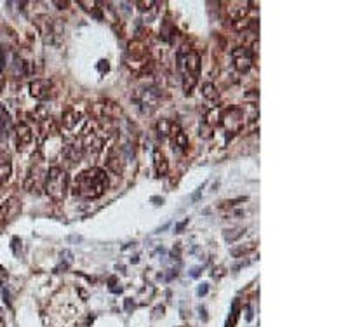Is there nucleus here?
Instances as JSON below:
<instances>
[{
    "mask_svg": "<svg viewBox=\"0 0 348 327\" xmlns=\"http://www.w3.org/2000/svg\"><path fill=\"white\" fill-rule=\"evenodd\" d=\"M108 188V178L105 174L103 169L100 167H91L87 171L80 172L77 178H75L73 183V195L82 198H97L101 197Z\"/></svg>",
    "mask_w": 348,
    "mask_h": 327,
    "instance_id": "f257e3e1",
    "label": "nucleus"
},
{
    "mask_svg": "<svg viewBox=\"0 0 348 327\" xmlns=\"http://www.w3.org/2000/svg\"><path fill=\"white\" fill-rule=\"evenodd\" d=\"M79 4H80V6H86V7H84L86 11H92V9H94V6H96V2H79Z\"/></svg>",
    "mask_w": 348,
    "mask_h": 327,
    "instance_id": "412c9836",
    "label": "nucleus"
},
{
    "mask_svg": "<svg viewBox=\"0 0 348 327\" xmlns=\"http://www.w3.org/2000/svg\"><path fill=\"white\" fill-rule=\"evenodd\" d=\"M139 9L145 11V9H150V6H155V2H152V0H148V2H138Z\"/></svg>",
    "mask_w": 348,
    "mask_h": 327,
    "instance_id": "aec40b11",
    "label": "nucleus"
},
{
    "mask_svg": "<svg viewBox=\"0 0 348 327\" xmlns=\"http://www.w3.org/2000/svg\"><path fill=\"white\" fill-rule=\"evenodd\" d=\"M11 172H12V164H11L9 155L0 154V183L9 180Z\"/></svg>",
    "mask_w": 348,
    "mask_h": 327,
    "instance_id": "ddd939ff",
    "label": "nucleus"
},
{
    "mask_svg": "<svg viewBox=\"0 0 348 327\" xmlns=\"http://www.w3.org/2000/svg\"><path fill=\"white\" fill-rule=\"evenodd\" d=\"M247 6H249V2H230L228 4V16H230L233 21L244 19L249 11Z\"/></svg>",
    "mask_w": 348,
    "mask_h": 327,
    "instance_id": "1a4fd4ad",
    "label": "nucleus"
},
{
    "mask_svg": "<svg viewBox=\"0 0 348 327\" xmlns=\"http://www.w3.org/2000/svg\"><path fill=\"white\" fill-rule=\"evenodd\" d=\"M213 131H214V127H211V125H207V124H201V127H198V136L204 139H211L213 138Z\"/></svg>",
    "mask_w": 348,
    "mask_h": 327,
    "instance_id": "a211bd4d",
    "label": "nucleus"
},
{
    "mask_svg": "<svg viewBox=\"0 0 348 327\" xmlns=\"http://www.w3.org/2000/svg\"><path fill=\"white\" fill-rule=\"evenodd\" d=\"M253 51L245 45H239L232 51V61H233V68H235L239 73H245V71L251 70L253 66Z\"/></svg>",
    "mask_w": 348,
    "mask_h": 327,
    "instance_id": "20e7f679",
    "label": "nucleus"
},
{
    "mask_svg": "<svg viewBox=\"0 0 348 327\" xmlns=\"http://www.w3.org/2000/svg\"><path fill=\"white\" fill-rule=\"evenodd\" d=\"M202 96L206 97V99H209V101H216V99H218V89H216L214 84L206 82L202 86Z\"/></svg>",
    "mask_w": 348,
    "mask_h": 327,
    "instance_id": "2eb2a0df",
    "label": "nucleus"
},
{
    "mask_svg": "<svg viewBox=\"0 0 348 327\" xmlns=\"http://www.w3.org/2000/svg\"><path fill=\"white\" fill-rule=\"evenodd\" d=\"M154 165H155V171H157V176H165L169 171V162L167 159L164 157V154L160 150H155L154 152Z\"/></svg>",
    "mask_w": 348,
    "mask_h": 327,
    "instance_id": "f8f14e48",
    "label": "nucleus"
},
{
    "mask_svg": "<svg viewBox=\"0 0 348 327\" xmlns=\"http://www.w3.org/2000/svg\"><path fill=\"white\" fill-rule=\"evenodd\" d=\"M0 125H2L4 131H9L11 127H12L11 115L6 112V108H4V106H0Z\"/></svg>",
    "mask_w": 348,
    "mask_h": 327,
    "instance_id": "f3484780",
    "label": "nucleus"
},
{
    "mask_svg": "<svg viewBox=\"0 0 348 327\" xmlns=\"http://www.w3.org/2000/svg\"><path fill=\"white\" fill-rule=\"evenodd\" d=\"M251 24H253V21H251V19L244 18V19L235 21V23H233V28L239 30V32H242V30H247L249 27H251Z\"/></svg>",
    "mask_w": 348,
    "mask_h": 327,
    "instance_id": "6ab92c4d",
    "label": "nucleus"
},
{
    "mask_svg": "<svg viewBox=\"0 0 348 327\" xmlns=\"http://www.w3.org/2000/svg\"><path fill=\"white\" fill-rule=\"evenodd\" d=\"M178 131H180V125H178V122L171 120V118H160V120L157 122V133L160 136H164V138L174 136Z\"/></svg>",
    "mask_w": 348,
    "mask_h": 327,
    "instance_id": "6e6552de",
    "label": "nucleus"
},
{
    "mask_svg": "<svg viewBox=\"0 0 348 327\" xmlns=\"http://www.w3.org/2000/svg\"><path fill=\"white\" fill-rule=\"evenodd\" d=\"M32 141H33V133H32V129H30V125L24 124V122H19V124L16 125V143H18V150L23 152Z\"/></svg>",
    "mask_w": 348,
    "mask_h": 327,
    "instance_id": "423d86ee",
    "label": "nucleus"
},
{
    "mask_svg": "<svg viewBox=\"0 0 348 327\" xmlns=\"http://www.w3.org/2000/svg\"><path fill=\"white\" fill-rule=\"evenodd\" d=\"M51 87H53L51 80L37 79L30 84V94L33 97H37V99H45V97H49V94H51Z\"/></svg>",
    "mask_w": 348,
    "mask_h": 327,
    "instance_id": "39448f33",
    "label": "nucleus"
},
{
    "mask_svg": "<svg viewBox=\"0 0 348 327\" xmlns=\"http://www.w3.org/2000/svg\"><path fill=\"white\" fill-rule=\"evenodd\" d=\"M198 296H204V294H207V286H206V284H202V286L201 287H198Z\"/></svg>",
    "mask_w": 348,
    "mask_h": 327,
    "instance_id": "4be33fe9",
    "label": "nucleus"
},
{
    "mask_svg": "<svg viewBox=\"0 0 348 327\" xmlns=\"http://www.w3.org/2000/svg\"><path fill=\"white\" fill-rule=\"evenodd\" d=\"M221 108H211L209 112L206 113V120H204V124L214 127V125H219L221 124Z\"/></svg>",
    "mask_w": 348,
    "mask_h": 327,
    "instance_id": "4468645a",
    "label": "nucleus"
},
{
    "mask_svg": "<svg viewBox=\"0 0 348 327\" xmlns=\"http://www.w3.org/2000/svg\"><path fill=\"white\" fill-rule=\"evenodd\" d=\"M172 143L176 144L178 148H181V150H185V148H188V136H186L183 131H178L176 134L172 136Z\"/></svg>",
    "mask_w": 348,
    "mask_h": 327,
    "instance_id": "dca6fc26",
    "label": "nucleus"
},
{
    "mask_svg": "<svg viewBox=\"0 0 348 327\" xmlns=\"http://www.w3.org/2000/svg\"><path fill=\"white\" fill-rule=\"evenodd\" d=\"M61 155H63V159H65L70 165H75V164L80 162V159H82L84 152H82V148H80V144H77V143H68L66 146L61 150Z\"/></svg>",
    "mask_w": 348,
    "mask_h": 327,
    "instance_id": "0eeeda50",
    "label": "nucleus"
},
{
    "mask_svg": "<svg viewBox=\"0 0 348 327\" xmlns=\"http://www.w3.org/2000/svg\"><path fill=\"white\" fill-rule=\"evenodd\" d=\"M221 124L228 133H239L242 127L245 125V117L244 112L239 106H232L230 110H227L221 113Z\"/></svg>",
    "mask_w": 348,
    "mask_h": 327,
    "instance_id": "7ed1b4c3",
    "label": "nucleus"
},
{
    "mask_svg": "<svg viewBox=\"0 0 348 327\" xmlns=\"http://www.w3.org/2000/svg\"><path fill=\"white\" fill-rule=\"evenodd\" d=\"M107 167L112 171L113 174H120L122 169H124V160H122V157L118 155V152L112 150L107 159Z\"/></svg>",
    "mask_w": 348,
    "mask_h": 327,
    "instance_id": "9b49d317",
    "label": "nucleus"
},
{
    "mask_svg": "<svg viewBox=\"0 0 348 327\" xmlns=\"http://www.w3.org/2000/svg\"><path fill=\"white\" fill-rule=\"evenodd\" d=\"M68 183H70V178H68L65 169L51 167L49 171L45 172L44 188H45V193H47L54 202H61L63 198L66 197Z\"/></svg>",
    "mask_w": 348,
    "mask_h": 327,
    "instance_id": "f03ea898",
    "label": "nucleus"
},
{
    "mask_svg": "<svg viewBox=\"0 0 348 327\" xmlns=\"http://www.w3.org/2000/svg\"><path fill=\"white\" fill-rule=\"evenodd\" d=\"M80 120H82V115H80L79 112H75V110H68V112L63 113L61 125H63V129L71 131L80 124Z\"/></svg>",
    "mask_w": 348,
    "mask_h": 327,
    "instance_id": "9d476101",
    "label": "nucleus"
}]
</instances>
